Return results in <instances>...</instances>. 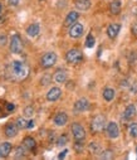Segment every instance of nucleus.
Masks as SVG:
<instances>
[{"instance_id":"obj_30","label":"nucleus","mask_w":137,"mask_h":160,"mask_svg":"<svg viewBox=\"0 0 137 160\" xmlns=\"http://www.w3.org/2000/svg\"><path fill=\"white\" fill-rule=\"evenodd\" d=\"M89 151L91 152H98L99 151V146L97 143H91L89 144Z\"/></svg>"},{"instance_id":"obj_11","label":"nucleus","mask_w":137,"mask_h":160,"mask_svg":"<svg viewBox=\"0 0 137 160\" xmlns=\"http://www.w3.org/2000/svg\"><path fill=\"white\" fill-rule=\"evenodd\" d=\"M89 107V102L87 99H79L74 103V111L76 112H83V111L88 110Z\"/></svg>"},{"instance_id":"obj_6","label":"nucleus","mask_w":137,"mask_h":160,"mask_svg":"<svg viewBox=\"0 0 137 160\" xmlns=\"http://www.w3.org/2000/svg\"><path fill=\"white\" fill-rule=\"evenodd\" d=\"M23 49V43H21V38L19 34H14L10 39V51L14 54H19Z\"/></svg>"},{"instance_id":"obj_33","label":"nucleus","mask_w":137,"mask_h":160,"mask_svg":"<svg viewBox=\"0 0 137 160\" xmlns=\"http://www.w3.org/2000/svg\"><path fill=\"white\" fill-rule=\"evenodd\" d=\"M49 81H50V77H49V76H45V77H43L42 78V85L43 86H45V85H48V83H49Z\"/></svg>"},{"instance_id":"obj_16","label":"nucleus","mask_w":137,"mask_h":160,"mask_svg":"<svg viewBox=\"0 0 137 160\" xmlns=\"http://www.w3.org/2000/svg\"><path fill=\"white\" fill-rule=\"evenodd\" d=\"M54 81L57 83H64L67 81V72L64 69H58L55 73H54Z\"/></svg>"},{"instance_id":"obj_40","label":"nucleus","mask_w":137,"mask_h":160,"mask_svg":"<svg viewBox=\"0 0 137 160\" xmlns=\"http://www.w3.org/2000/svg\"><path fill=\"white\" fill-rule=\"evenodd\" d=\"M2 10H3V6H2V4H0V13H2Z\"/></svg>"},{"instance_id":"obj_22","label":"nucleus","mask_w":137,"mask_h":160,"mask_svg":"<svg viewBox=\"0 0 137 160\" xmlns=\"http://www.w3.org/2000/svg\"><path fill=\"white\" fill-rule=\"evenodd\" d=\"M103 99L106 100V101H112L113 99H114V95H116V92H114V89L113 88H110V87H107V88H104L103 89Z\"/></svg>"},{"instance_id":"obj_12","label":"nucleus","mask_w":137,"mask_h":160,"mask_svg":"<svg viewBox=\"0 0 137 160\" xmlns=\"http://www.w3.org/2000/svg\"><path fill=\"white\" fill-rule=\"evenodd\" d=\"M120 30H121V25L117 24V23H112V24L108 25V28H107V36L110 37L111 39H114L118 36Z\"/></svg>"},{"instance_id":"obj_1","label":"nucleus","mask_w":137,"mask_h":160,"mask_svg":"<svg viewBox=\"0 0 137 160\" xmlns=\"http://www.w3.org/2000/svg\"><path fill=\"white\" fill-rule=\"evenodd\" d=\"M10 73L14 78L23 80L28 76V67L20 61H13L10 63Z\"/></svg>"},{"instance_id":"obj_14","label":"nucleus","mask_w":137,"mask_h":160,"mask_svg":"<svg viewBox=\"0 0 137 160\" xmlns=\"http://www.w3.org/2000/svg\"><path fill=\"white\" fill-rule=\"evenodd\" d=\"M68 121V116L66 112H58L54 116V124L57 126H64Z\"/></svg>"},{"instance_id":"obj_39","label":"nucleus","mask_w":137,"mask_h":160,"mask_svg":"<svg viewBox=\"0 0 137 160\" xmlns=\"http://www.w3.org/2000/svg\"><path fill=\"white\" fill-rule=\"evenodd\" d=\"M0 14H2V13H0ZM3 22H4V18L0 17V24H3Z\"/></svg>"},{"instance_id":"obj_5","label":"nucleus","mask_w":137,"mask_h":160,"mask_svg":"<svg viewBox=\"0 0 137 160\" xmlns=\"http://www.w3.org/2000/svg\"><path fill=\"white\" fill-rule=\"evenodd\" d=\"M72 134H73V137L76 141H83L86 139V130L78 122L72 124Z\"/></svg>"},{"instance_id":"obj_37","label":"nucleus","mask_w":137,"mask_h":160,"mask_svg":"<svg viewBox=\"0 0 137 160\" xmlns=\"http://www.w3.org/2000/svg\"><path fill=\"white\" fill-rule=\"evenodd\" d=\"M33 127H34V121H33V120L28 121V126H26V129H33Z\"/></svg>"},{"instance_id":"obj_10","label":"nucleus","mask_w":137,"mask_h":160,"mask_svg":"<svg viewBox=\"0 0 137 160\" xmlns=\"http://www.w3.org/2000/svg\"><path fill=\"white\" fill-rule=\"evenodd\" d=\"M18 130H19V127H18L17 122H15V124H14V122H9V124H6L5 130H4L5 136H6V137H14V136H17Z\"/></svg>"},{"instance_id":"obj_3","label":"nucleus","mask_w":137,"mask_h":160,"mask_svg":"<svg viewBox=\"0 0 137 160\" xmlns=\"http://www.w3.org/2000/svg\"><path fill=\"white\" fill-rule=\"evenodd\" d=\"M66 59L68 63L70 64H78V63H81L82 59H83V54L82 52L77 49V48H73V49H69L66 54Z\"/></svg>"},{"instance_id":"obj_24","label":"nucleus","mask_w":137,"mask_h":160,"mask_svg":"<svg viewBox=\"0 0 137 160\" xmlns=\"http://www.w3.org/2000/svg\"><path fill=\"white\" fill-rule=\"evenodd\" d=\"M128 133L131 137H137V122H132L128 127Z\"/></svg>"},{"instance_id":"obj_27","label":"nucleus","mask_w":137,"mask_h":160,"mask_svg":"<svg viewBox=\"0 0 137 160\" xmlns=\"http://www.w3.org/2000/svg\"><path fill=\"white\" fill-rule=\"evenodd\" d=\"M95 43H96V39H95V37H93L92 34H88L87 39H86V47L92 48L93 45H95Z\"/></svg>"},{"instance_id":"obj_21","label":"nucleus","mask_w":137,"mask_h":160,"mask_svg":"<svg viewBox=\"0 0 137 160\" xmlns=\"http://www.w3.org/2000/svg\"><path fill=\"white\" fill-rule=\"evenodd\" d=\"M23 145L28 150H34L35 146H37V143H35V140L32 136H26V137H24V140H23Z\"/></svg>"},{"instance_id":"obj_34","label":"nucleus","mask_w":137,"mask_h":160,"mask_svg":"<svg viewBox=\"0 0 137 160\" xmlns=\"http://www.w3.org/2000/svg\"><path fill=\"white\" fill-rule=\"evenodd\" d=\"M15 108V106H14V103H6V110L9 111V112H11V111Z\"/></svg>"},{"instance_id":"obj_15","label":"nucleus","mask_w":137,"mask_h":160,"mask_svg":"<svg viewBox=\"0 0 137 160\" xmlns=\"http://www.w3.org/2000/svg\"><path fill=\"white\" fill-rule=\"evenodd\" d=\"M11 144L10 143H3L0 144V158H6L11 151Z\"/></svg>"},{"instance_id":"obj_25","label":"nucleus","mask_w":137,"mask_h":160,"mask_svg":"<svg viewBox=\"0 0 137 160\" xmlns=\"http://www.w3.org/2000/svg\"><path fill=\"white\" fill-rule=\"evenodd\" d=\"M101 159H104V160H110L113 158V151L112 150H104L101 152V155H99Z\"/></svg>"},{"instance_id":"obj_32","label":"nucleus","mask_w":137,"mask_h":160,"mask_svg":"<svg viewBox=\"0 0 137 160\" xmlns=\"http://www.w3.org/2000/svg\"><path fill=\"white\" fill-rule=\"evenodd\" d=\"M131 30H132V34L135 37H137V20L132 23V27H131Z\"/></svg>"},{"instance_id":"obj_36","label":"nucleus","mask_w":137,"mask_h":160,"mask_svg":"<svg viewBox=\"0 0 137 160\" xmlns=\"http://www.w3.org/2000/svg\"><path fill=\"white\" fill-rule=\"evenodd\" d=\"M5 44H6V37L0 36V45H5Z\"/></svg>"},{"instance_id":"obj_23","label":"nucleus","mask_w":137,"mask_h":160,"mask_svg":"<svg viewBox=\"0 0 137 160\" xmlns=\"http://www.w3.org/2000/svg\"><path fill=\"white\" fill-rule=\"evenodd\" d=\"M26 154V148L24 146V145H20V146H18L15 149V155H14V158L15 159H21L24 158Z\"/></svg>"},{"instance_id":"obj_20","label":"nucleus","mask_w":137,"mask_h":160,"mask_svg":"<svg viewBox=\"0 0 137 160\" xmlns=\"http://www.w3.org/2000/svg\"><path fill=\"white\" fill-rule=\"evenodd\" d=\"M110 11L113 15H117V14L121 13V2L120 0H113L110 4Z\"/></svg>"},{"instance_id":"obj_2","label":"nucleus","mask_w":137,"mask_h":160,"mask_svg":"<svg viewBox=\"0 0 137 160\" xmlns=\"http://www.w3.org/2000/svg\"><path fill=\"white\" fill-rule=\"evenodd\" d=\"M104 127H106V117L103 115H97L91 122V130L95 134L103 131Z\"/></svg>"},{"instance_id":"obj_13","label":"nucleus","mask_w":137,"mask_h":160,"mask_svg":"<svg viewBox=\"0 0 137 160\" xmlns=\"http://www.w3.org/2000/svg\"><path fill=\"white\" fill-rule=\"evenodd\" d=\"M78 18H79V14H78L77 11H74V10H73V11L68 13L67 18L64 19V25H66V27H70V25H73L74 23H77Z\"/></svg>"},{"instance_id":"obj_35","label":"nucleus","mask_w":137,"mask_h":160,"mask_svg":"<svg viewBox=\"0 0 137 160\" xmlns=\"http://www.w3.org/2000/svg\"><path fill=\"white\" fill-rule=\"evenodd\" d=\"M8 3L10 6H17L19 4V0H8Z\"/></svg>"},{"instance_id":"obj_19","label":"nucleus","mask_w":137,"mask_h":160,"mask_svg":"<svg viewBox=\"0 0 137 160\" xmlns=\"http://www.w3.org/2000/svg\"><path fill=\"white\" fill-rule=\"evenodd\" d=\"M76 6L78 10H88L91 8V0H77L76 2Z\"/></svg>"},{"instance_id":"obj_31","label":"nucleus","mask_w":137,"mask_h":160,"mask_svg":"<svg viewBox=\"0 0 137 160\" xmlns=\"http://www.w3.org/2000/svg\"><path fill=\"white\" fill-rule=\"evenodd\" d=\"M83 141H76V144H74V149H76V151H78V152H81L82 150H83Z\"/></svg>"},{"instance_id":"obj_29","label":"nucleus","mask_w":137,"mask_h":160,"mask_svg":"<svg viewBox=\"0 0 137 160\" xmlns=\"http://www.w3.org/2000/svg\"><path fill=\"white\" fill-rule=\"evenodd\" d=\"M33 114H34V110H33L32 106H26V107L24 108V116H26V117H32Z\"/></svg>"},{"instance_id":"obj_38","label":"nucleus","mask_w":137,"mask_h":160,"mask_svg":"<svg viewBox=\"0 0 137 160\" xmlns=\"http://www.w3.org/2000/svg\"><path fill=\"white\" fill-rule=\"evenodd\" d=\"M67 152H68V150H64V151H62L61 154L58 155V158H59V159H63L64 156H66V154H67Z\"/></svg>"},{"instance_id":"obj_8","label":"nucleus","mask_w":137,"mask_h":160,"mask_svg":"<svg viewBox=\"0 0 137 160\" xmlns=\"http://www.w3.org/2000/svg\"><path fill=\"white\" fill-rule=\"evenodd\" d=\"M83 34V25L79 23H74L69 28V37L70 38H79Z\"/></svg>"},{"instance_id":"obj_26","label":"nucleus","mask_w":137,"mask_h":160,"mask_svg":"<svg viewBox=\"0 0 137 160\" xmlns=\"http://www.w3.org/2000/svg\"><path fill=\"white\" fill-rule=\"evenodd\" d=\"M17 125H18L19 129H26L28 121L24 119V117H18V119H17Z\"/></svg>"},{"instance_id":"obj_7","label":"nucleus","mask_w":137,"mask_h":160,"mask_svg":"<svg viewBox=\"0 0 137 160\" xmlns=\"http://www.w3.org/2000/svg\"><path fill=\"white\" fill-rule=\"evenodd\" d=\"M106 131H107V135L108 137L111 139H117L118 135H120V129H118V125L116 122H108L107 124V127H106Z\"/></svg>"},{"instance_id":"obj_9","label":"nucleus","mask_w":137,"mask_h":160,"mask_svg":"<svg viewBox=\"0 0 137 160\" xmlns=\"http://www.w3.org/2000/svg\"><path fill=\"white\" fill-rule=\"evenodd\" d=\"M62 96V89L59 87H52L47 93V100L50 102H54Z\"/></svg>"},{"instance_id":"obj_17","label":"nucleus","mask_w":137,"mask_h":160,"mask_svg":"<svg viewBox=\"0 0 137 160\" xmlns=\"http://www.w3.org/2000/svg\"><path fill=\"white\" fill-rule=\"evenodd\" d=\"M136 116V106L135 105H128L123 112V117L126 120H132Z\"/></svg>"},{"instance_id":"obj_28","label":"nucleus","mask_w":137,"mask_h":160,"mask_svg":"<svg viewBox=\"0 0 137 160\" xmlns=\"http://www.w3.org/2000/svg\"><path fill=\"white\" fill-rule=\"evenodd\" d=\"M67 141H68L67 135H62V136H59L58 141H57V145H58V146H64V145L67 144Z\"/></svg>"},{"instance_id":"obj_4","label":"nucleus","mask_w":137,"mask_h":160,"mask_svg":"<svg viewBox=\"0 0 137 160\" xmlns=\"http://www.w3.org/2000/svg\"><path fill=\"white\" fill-rule=\"evenodd\" d=\"M57 62V54L54 52H47L40 59V66L43 68H50L55 64Z\"/></svg>"},{"instance_id":"obj_18","label":"nucleus","mask_w":137,"mask_h":160,"mask_svg":"<svg viewBox=\"0 0 137 160\" xmlns=\"http://www.w3.org/2000/svg\"><path fill=\"white\" fill-rule=\"evenodd\" d=\"M39 30H40V28H39V24L38 23H33L30 24L29 27L26 28V33H28V36L29 37H37L38 34H39Z\"/></svg>"}]
</instances>
